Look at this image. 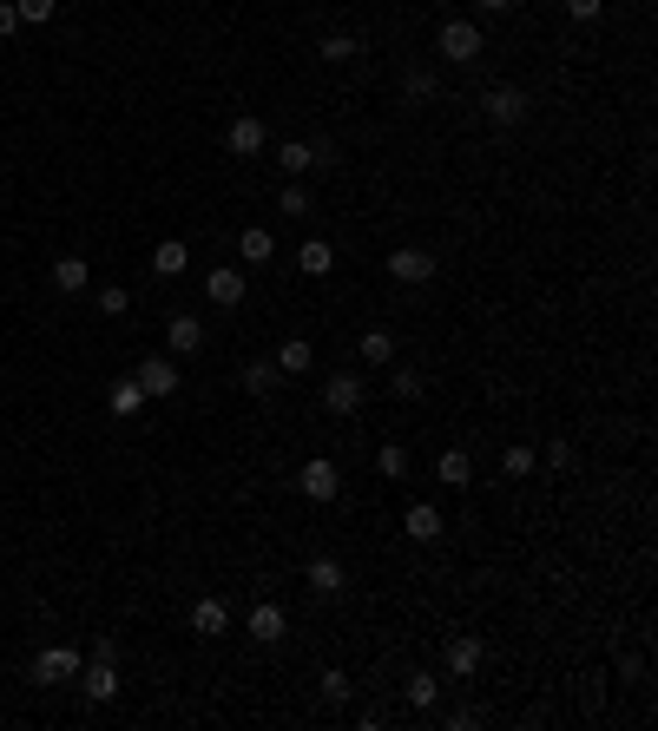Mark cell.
Wrapping results in <instances>:
<instances>
[{"label": "cell", "mask_w": 658, "mask_h": 731, "mask_svg": "<svg viewBox=\"0 0 658 731\" xmlns=\"http://www.w3.org/2000/svg\"><path fill=\"white\" fill-rule=\"evenodd\" d=\"M435 53L448 66H474L487 53V33L474 27V20H441V33H435Z\"/></svg>", "instance_id": "cell-1"}, {"label": "cell", "mask_w": 658, "mask_h": 731, "mask_svg": "<svg viewBox=\"0 0 658 731\" xmlns=\"http://www.w3.org/2000/svg\"><path fill=\"white\" fill-rule=\"evenodd\" d=\"M362 402H369V382H362V369H329V376H323V409H329V415H343V422H349Z\"/></svg>", "instance_id": "cell-2"}, {"label": "cell", "mask_w": 658, "mask_h": 731, "mask_svg": "<svg viewBox=\"0 0 658 731\" xmlns=\"http://www.w3.org/2000/svg\"><path fill=\"white\" fill-rule=\"evenodd\" d=\"M297 488H303V501L329 508V501L343 494V468H336L329 455H310V461H303V475H297Z\"/></svg>", "instance_id": "cell-3"}, {"label": "cell", "mask_w": 658, "mask_h": 731, "mask_svg": "<svg viewBox=\"0 0 658 731\" xmlns=\"http://www.w3.org/2000/svg\"><path fill=\"white\" fill-rule=\"evenodd\" d=\"M303 587L323 593V600H336V593L349 587V567L336 554H310V560H303Z\"/></svg>", "instance_id": "cell-4"}, {"label": "cell", "mask_w": 658, "mask_h": 731, "mask_svg": "<svg viewBox=\"0 0 658 731\" xmlns=\"http://www.w3.org/2000/svg\"><path fill=\"white\" fill-rule=\"evenodd\" d=\"M264 145H270V132H264V119H257V112H244V119H231V126H224V152H231V159H257Z\"/></svg>", "instance_id": "cell-5"}, {"label": "cell", "mask_w": 658, "mask_h": 731, "mask_svg": "<svg viewBox=\"0 0 658 731\" xmlns=\"http://www.w3.org/2000/svg\"><path fill=\"white\" fill-rule=\"evenodd\" d=\"M481 659H487V646L474 633H455L448 646H441V666H448V679H474L481 672Z\"/></svg>", "instance_id": "cell-6"}, {"label": "cell", "mask_w": 658, "mask_h": 731, "mask_svg": "<svg viewBox=\"0 0 658 731\" xmlns=\"http://www.w3.org/2000/svg\"><path fill=\"white\" fill-rule=\"evenodd\" d=\"M481 112H487V126H520L527 119V93L520 86H487Z\"/></svg>", "instance_id": "cell-7"}, {"label": "cell", "mask_w": 658, "mask_h": 731, "mask_svg": "<svg viewBox=\"0 0 658 731\" xmlns=\"http://www.w3.org/2000/svg\"><path fill=\"white\" fill-rule=\"evenodd\" d=\"M198 350H204V317H191V310L165 317V356H198Z\"/></svg>", "instance_id": "cell-8"}, {"label": "cell", "mask_w": 658, "mask_h": 731, "mask_svg": "<svg viewBox=\"0 0 658 731\" xmlns=\"http://www.w3.org/2000/svg\"><path fill=\"white\" fill-rule=\"evenodd\" d=\"M79 692L93 705H112L119 699V659H93V666H79Z\"/></svg>", "instance_id": "cell-9"}, {"label": "cell", "mask_w": 658, "mask_h": 731, "mask_svg": "<svg viewBox=\"0 0 658 731\" xmlns=\"http://www.w3.org/2000/svg\"><path fill=\"white\" fill-rule=\"evenodd\" d=\"M66 679H79V652L73 646H47L33 659V685H66Z\"/></svg>", "instance_id": "cell-10"}, {"label": "cell", "mask_w": 658, "mask_h": 731, "mask_svg": "<svg viewBox=\"0 0 658 731\" xmlns=\"http://www.w3.org/2000/svg\"><path fill=\"white\" fill-rule=\"evenodd\" d=\"M191 633H198V639H224V633H231V606H224L218 593L191 600Z\"/></svg>", "instance_id": "cell-11"}, {"label": "cell", "mask_w": 658, "mask_h": 731, "mask_svg": "<svg viewBox=\"0 0 658 731\" xmlns=\"http://www.w3.org/2000/svg\"><path fill=\"white\" fill-rule=\"evenodd\" d=\"M389 277L395 284H428V277H435V257H428L422 244H402V251H389Z\"/></svg>", "instance_id": "cell-12"}, {"label": "cell", "mask_w": 658, "mask_h": 731, "mask_svg": "<svg viewBox=\"0 0 658 731\" xmlns=\"http://www.w3.org/2000/svg\"><path fill=\"white\" fill-rule=\"evenodd\" d=\"M132 376H139L145 402H152V396H172V389H178V356H145Z\"/></svg>", "instance_id": "cell-13"}, {"label": "cell", "mask_w": 658, "mask_h": 731, "mask_svg": "<svg viewBox=\"0 0 658 731\" xmlns=\"http://www.w3.org/2000/svg\"><path fill=\"white\" fill-rule=\"evenodd\" d=\"M283 633H290V613H283L277 600H257L251 606V639H257V646H277Z\"/></svg>", "instance_id": "cell-14"}, {"label": "cell", "mask_w": 658, "mask_h": 731, "mask_svg": "<svg viewBox=\"0 0 658 731\" xmlns=\"http://www.w3.org/2000/svg\"><path fill=\"white\" fill-rule=\"evenodd\" d=\"M93 284V271H86V257H53V290H60V297H79V290Z\"/></svg>", "instance_id": "cell-15"}, {"label": "cell", "mask_w": 658, "mask_h": 731, "mask_svg": "<svg viewBox=\"0 0 658 731\" xmlns=\"http://www.w3.org/2000/svg\"><path fill=\"white\" fill-rule=\"evenodd\" d=\"M402 527H408V541H441V508H428V501H408V514H402Z\"/></svg>", "instance_id": "cell-16"}, {"label": "cell", "mask_w": 658, "mask_h": 731, "mask_svg": "<svg viewBox=\"0 0 658 731\" xmlns=\"http://www.w3.org/2000/svg\"><path fill=\"white\" fill-rule=\"evenodd\" d=\"M204 297L218 303V310H237L244 303V271H211L204 277Z\"/></svg>", "instance_id": "cell-17"}, {"label": "cell", "mask_w": 658, "mask_h": 731, "mask_svg": "<svg viewBox=\"0 0 658 731\" xmlns=\"http://www.w3.org/2000/svg\"><path fill=\"white\" fill-rule=\"evenodd\" d=\"M435 481H441V488H468V481H474V461H468V448H441V461H435Z\"/></svg>", "instance_id": "cell-18"}, {"label": "cell", "mask_w": 658, "mask_h": 731, "mask_svg": "<svg viewBox=\"0 0 658 731\" xmlns=\"http://www.w3.org/2000/svg\"><path fill=\"white\" fill-rule=\"evenodd\" d=\"M237 257H244V264H270V257H277V238H270L264 224H244V231H237Z\"/></svg>", "instance_id": "cell-19"}, {"label": "cell", "mask_w": 658, "mask_h": 731, "mask_svg": "<svg viewBox=\"0 0 658 731\" xmlns=\"http://www.w3.org/2000/svg\"><path fill=\"white\" fill-rule=\"evenodd\" d=\"M277 165L290 178H303L310 165H323V145H303V139H290V145H277Z\"/></svg>", "instance_id": "cell-20"}, {"label": "cell", "mask_w": 658, "mask_h": 731, "mask_svg": "<svg viewBox=\"0 0 658 731\" xmlns=\"http://www.w3.org/2000/svg\"><path fill=\"white\" fill-rule=\"evenodd\" d=\"M270 363H277L283 376H303V369L316 363V350H310V343H303V336H283V343H277V356H270Z\"/></svg>", "instance_id": "cell-21"}, {"label": "cell", "mask_w": 658, "mask_h": 731, "mask_svg": "<svg viewBox=\"0 0 658 731\" xmlns=\"http://www.w3.org/2000/svg\"><path fill=\"white\" fill-rule=\"evenodd\" d=\"M106 409L119 415V422H132V415L145 409V389H139V376H126V382H112V396H106Z\"/></svg>", "instance_id": "cell-22"}, {"label": "cell", "mask_w": 658, "mask_h": 731, "mask_svg": "<svg viewBox=\"0 0 658 731\" xmlns=\"http://www.w3.org/2000/svg\"><path fill=\"white\" fill-rule=\"evenodd\" d=\"M152 271H158V277H185V271H191L185 238H165V244H158V251H152Z\"/></svg>", "instance_id": "cell-23"}, {"label": "cell", "mask_w": 658, "mask_h": 731, "mask_svg": "<svg viewBox=\"0 0 658 731\" xmlns=\"http://www.w3.org/2000/svg\"><path fill=\"white\" fill-rule=\"evenodd\" d=\"M356 356L369 369H382V363H395V336L389 330H362V343H356Z\"/></svg>", "instance_id": "cell-24"}, {"label": "cell", "mask_w": 658, "mask_h": 731, "mask_svg": "<svg viewBox=\"0 0 658 731\" xmlns=\"http://www.w3.org/2000/svg\"><path fill=\"white\" fill-rule=\"evenodd\" d=\"M297 264H303V277H329V271H336V251H329L323 238H310V244L297 251Z\"/></svg>", "instance_id": "cell-25"}, {"label": "cell", "mask_w": 658, "mask_h": 731, "mask_svg": "<svg viewBox=\"0 0 658 731\" xmlns=\"http://www.w3.org/2000/svg\"><path fill=\"white\" fill-rule=\"evenodd\" d=\"M356 53H362V40H356V33H329L323 47H316V60H329V66H343V60H356Z\"/></svg>", "instance_id": "cell-26"}, {"label": "cell", "mask_w": 658, "mask_h": 731, "mask_svg": "<svg viewBox=\"0 0 658 731\" xmlns=\"http://www.w3.org/2000/svg\"><path fill=\"white\" fill-rule=\"evenodd\" d=\"M277 382H283V369H277V363H244V389H251V396H270Z\"/></svg>", "instance_id": "cell-27"}, {"label": "cell", "mask_w": 658, "mask_h": 731, "mask_svg": "<svg viewBox=\"0 0 658 731\" xmlns=\"http://www.w3.org/2000/svg\"><path fill=\"white\" fill-rule=\"evenodd\" d=\"M376 475H389V481L408 475V448H402V442H382V448H376Z\"/></svg>", "instance_id": "cell-28"}, {"label": "cell", "mask_w": 658, "mask_h": 731, "mask_svg": "<svg viewBox=\"0 0 658 731\" xmlns=\"http://www.w3.org/2000/svg\"><path fill=\"white\" fill-rule=\"evenodd\" d=\"M435 699H441V679H435V672H415V679H408V705H415V712H428Z\"/></svg>", "instance_id": "cell-29"}, {"label": "cell", "mask_w": 658, "mask_h": 731, "mask_svg": "<svg viewBox=\"0 0 658 731\" xmlns=\"http://www.w3.org/2000/svg\"><path fill=\"white\" fill-rule=\"evenodd\" d=\"M14 14H20V27H47L60 14V0H14Z\"/></svg>", "instance_id": "cell-30"}, {"label": "cell", "mask_w": 658, "mask_h": 731, "mask_svg": "<svg viewBox=\"0 0 658 731\" xmlns=\"http://www.w3.org/2000/svg\"><path fill=\"white\" fill-rule=\"evenodd\" d=\"M316 685H323V699H329V705H349V692H356L343 666H329V672H323V679H316Z\"/></svg>", "instance_id": "cell-31"}, {"label": "cell", "mask_w": 658, "mask_h": 731, "mask_svg": "<svg viewBox=\"0 0 658 731\" xmlns=\"http://www.w3.org/2000/svg\"><path fill=\"white\" fill-rule=\"evenodd\" d=\"M126 310H132V290H119V284L99 290V317H126Z\"/></svg>", "instance_id": "cell-32"}, {"label": "cell", "mask_w": 658, "mask_h": 731, "mask_svg": "<svg viewBox=\"0 0 658 731\" xmlns=\"http://www.w3.org/2000/svg\"><path fill=\"white\" fill-rule=\"evenodd\" d=\"M402 93H408V99H435V73H428V66H408Z\"/></svg>", "instance_id": "cell-33"}, {"label": "cell", "mask_w": 658, "mask_h": 731, "mask_svg": "<svg viewBox=\"0 0 658 731\" xmlns=\"http://www.w3.org/2000/svg\"><path fill=\"white\" fill-rule=\"evenodd\" d=\"M389 396L395 402H415V396H422V376H415V369H395V376H389Z\"/></svg>", "instance_id": "cell-34"}, {"label": "cell", "mask_w": 658, "mask_h": 731, "mask_svg": "<svg viewBox=\"0 0 658 731\" xmlns=\"http://www.w3.org/2000/svg\"><path fill=\"white\" fill-rule=\"evenodd\" d=\"M501 475H533V448H507V455H501Z\"/></svg>", "instance_id": "cell-35"}, {"label": "cell", "mask_w": 658, "mask_h": 731, "mask_svg": "<svg viewBox=\"0 0 658 731\" xmlns=\"http://www.w3.org/2000/svg\"><path fill=\"white\" fill-rule=\"evenodd\" d=\"M277 211H290V218H303V211H310V191H303V185H283Z\"/></svg>", "instance_id": "cell-36"}, {"label": "cell", "mask_w": 658, "mask_h": 731, "mask_svg": "<svg viewBox=\"0 0 658 731\" xmlns=\"http://www.w3.org/2000/svg\"><path fill=\"white\" fill-rule=\"evenodd\" d=\"M599 14H606V0H566V20H580V27L599 20Z\"/></svg>", "instance_id": "cell-37"}, {"label": "cell", "mask_w": 658, "mask_h": 731, "mask_svg": "<svg viewBox=\"0 0 658 731\" xmlns=\"http://www.w3.org/2000/svg\"><path fill=\"white\" fill-rule=\"evenodd\" d=\"M441 725H448V731H474V725H481V712H468V705H461V712H448Z\"/></svg>", "instance_id": "cell-38"}, {"label": "cell", "mask_w": 658, "mask_h": 731, "mask_svg": "<svg viewBox=\"0 0 658 731\" xmlns=\"http://www.w3.org/2000/svg\"><path fill=\"white\" fill-rule=\"evenodd\" d=\"M20 33V14H14V0H0V40H14Z\"/></svg>", "instance_id": "cell-39"}, {"label": "cell", "mask_w": 658, "mask_h": 731, "mask_svg": "<svg viewBox=\"0 0 658 731\" xmlns=\"http://www.w3.org/2000/svg\"><path fill=\"white\" fill-rule=\"evenodd\" d=\"M547 468H573V448H566V442H547Z\"/></svg>", "instance_id": "cell-40"}, {"label": "cell", "mask_w": 658, "mask_h": 731, "mask_svg": "<svg viewBox=\"0 0 658 731\" xmlns=\"http://www.w3.org/2000/svg\"><path fill=\"white\" fill-rule=\"evenodd\" d=\"M481 14H514V0H474Z\"/></svg>", "instance_id": "cell-41"}]
</instances>
